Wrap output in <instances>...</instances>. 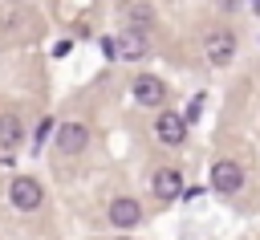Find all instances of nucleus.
Segmentation results:
<instances>
[{
    "label": "nucleus",
    "instance_id": "nucleus-8",
    "mask_svg": "<svg viewBox=\"0 0 260 240\" xmlns=\"http://www.w3.org/2000/svg\"><path fill=\"white\" fill-rule=\"evenodd\" d=\"M142 220V207H138V199H126V195H118L114 203H110V224H118V228H134Z\"/></svg>",
    "mask_w": 260,
    "mask_h": 240
},
{
    "label": "nucleus",
    "instance_id": "nucleus-12",
    "mask_svg": "<svg viewBox=\"0 0 260 240\" xmlns=\"http://www.w3.org/2000/svg\"><path fill=\"white\" fill-rule=\"evenodd\" d=\"M252 8H256V12H260V0H252Z\"/></svg>",
    "mask_w": 260,
    "mask_h": 240
},
{
    "label": "nucleus",
    "instance_id": "nucleus-2",
    "mask_svg": "<svg viewBox=\"0 0 260 240\" xmlns=\"http://www.w3.org/2000/svg\"><path fill=\"white\" fill-rule=\"evenodd\" d=\"M8 199H12V207H16V212H32V207H41L45 191H41V183H37V179L20 175V179H12V187H8Z\"/></svg>",
    "mask_w": 260,
    "mask_h": 240
},
{
    "label": "nucleus",
    "instance_id": "nucleus-10",
    "mask_svg": "<svg viewBox=\"0 0 260 240\" xmlns=\"http://www.w3.org/2000/svg\"><path fill=\"white\" fill-rule=\"evenodd\" d=\"M16 142H20V118L0 114V151H16Z\"/></svg>",
    "mask_w": 260,
    "mask_h": 240
},
{
    "label": "nucleus",
    "instance_id": "nucleus-7",
    "mask_svg": "<svg viewBox=\"0 0 260 240\" xmlns=\"http://www.w3.org/2000/svg\"><path fill=\"white\" fill-rule=\"evenodd\" d=\"M154 134H158L167 146H179V142L187 138V118H179V114H158Z\"/></svg>",
    "mask_w": 260,
    "mask_h": 240
},
{
    "label": "nucleus",
    "instance_id": "nucleus-5",
    "mask_svg": "<svg viewBox=\"0 0 260 240\" xmlns=\"http://www.w3.org/2000/svg\"><path fill=\"white\" fill-rule=\"evenodd\" d=\"M134 98H138L142 106H162V102H167V85H162V77H150V73L134 77Z\"/></svg>",
    "mask_w": 260,
    "mask_h": 240
},
{
    "label": "nucleus",
    "instance_id": "nucleus-6",
    "mask_svg": "<svg viewBox=\"0 0 260 240\" xmlns=\"http://www.w3.org/2000/svg\"><path fill=\"white\" fill-rule=\"evenodd\" d=\"M57 146H61L65 155H81V151L89 146V130H85V122H65L61 134H57Z\"/></svg>",
    "mask_w": 260,
    "mask_h": 240
},
{
    "label": "nucleus",
    "instance_id": "nucleus-3",
    "mask_svg": "<svg viewBox=\"0 0 260 240\" xmlns=\"http://www.w3.org/2000/svg\"><path fill=\"white\" fill-rule=\"evenodd\" d=\"M211 187H215V191H223V195L240 191V187H244V167H240V163H232V159L211 163Z\"/></svg>",
    "mask_w": 260,
    "mask_h": 240
},
{
    "label": "nucleus",
    "instance_id": "nucleus-11",
    "mask_svg": "<svg viewBox=\"0 0 260 240\" xmlns=\"http://www.w3.org/2000/svg\"><path fill=\"white\" fill-rule=\"evenodd\" d=\"M150 16H154V12H150V4H134V8H130V20H134L130 28H142V24H150Z\"/></svg>",
    "mask_w": 260,
    "mask_h": 240
},
{
    "label": "nucleus",
    "instance_id": "nucleus-9",
    "mask_svg": "<svg viewBox=\"0 0 260 240\" xmlns=\"http://www.w3.org/2000/svg\"><path fill=\"white\" fill-rule=\"evenodd\" d=\"M179 191H183V179H179V171L162 167V171L154 175V195H158V199H179Z\"/></svg>",
    "mask_w": 260,
    "mask_h": 240
},
{
    "label": "nucleus",
    "instance_id": "nucleus-4",
    "mask_svg": "<svg viewBox=\"0 0 260 240\" xmlns=\"http://www.w3.org/2000/svg\"><path fill=\"white\" fill-rule=\"evenodd\" d=\"M203 53H207V61H215V65H228V61L236 57V37H232L228 28H219V33H211V37H207Z\"/></svg>",
    "mask_w": 260,
    "mask_h": 240
},
{
    "label": "nucleus",
    "instance_id": "nucleus-1",
    "mask_svg": "<svg viewBox=\"0 0 260 240\" xmlns=\"http://www.w3.org/2000/svg\"><path fill=\"white\" fill-rule=\"evenodd\" d=\"M102 49H106L110 57L138 61V57L146 53V41H142V33H138V28H126V33H118V37H106V41H102Z\"/></svg>",
    "mask_w": 260,
    "mask_h": 240
}]
</instances>
